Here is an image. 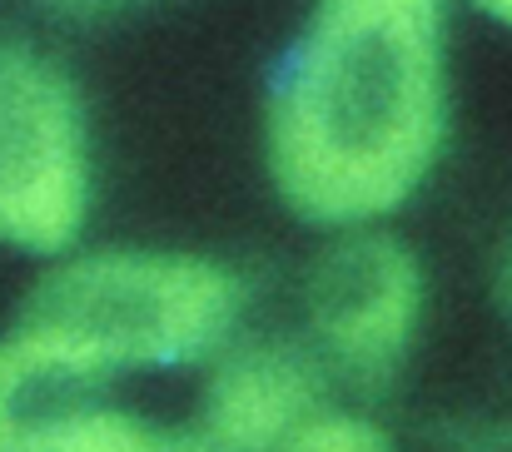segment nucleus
Returning <instances> with one entry per match:
<instances>
[{"label":"nucleus","mask_w":512,"mask_h":452,"mask_svg":"<svg viewBox=\"0 0 512 452\" xmlns=\"http://www.w3.org/2000/svg\"><path fill=\"white\" fill-rule=\"evenodd\" d=\"M5 452H224L204 433H160L155 423L120 408H55L25 418Z\"/></svg>","instance_id":"nucleus-6"},{"label":"nucleus","mask_w":512,"mask_h":452,"mask_svg":"<svg viewBox=\"0 0 512 452\" xmlns=\"http://www.w3.org/2000/svg\"><path fill=\"white\" fill-rule=\"evenodd\" d=\"M443 110V0H319L269 110L284 204L329 229H368L433 169Z\"/></svg>","instance_id":"nucleus-1"},{"label":"nucleus","mask_w":512,"mask_h":452,"mask_svg":"<svg viewBox=\"0 0 512 452\" xmlns=\"http://www.w3.org/2000/svg\"><path fill=\"white\" fill-rule=\"evenodd\" d=\"M90 214V140L75 85L30 45L0 40V244L65 254Z\"/></svg>","instance_id":"nucleus-3"},{"label":"nucleus","mask_w":512,"mask_h":452,"mask_svg":"<svg viewBox=\"0 0 512 452\" xmlns=\"http://www.w3.org/2000/svg\"><path fill=\"white\" fill-rule=\"evenodd\" d=\"M30 383H35V373L25 368V358L15 353V343H5V348H0V452L10 448L15 428L25 423L20 398H25V388H30Z\"/></svg>","instance_id":"nucleus-8"},{"label":"nucleus","mask_w":512,"mask_h":452,"mask_svg":"<svg viewBox=\"0 0 512 452\" xmlns=\"http://www.w3.org/2000/svg\"><path fill=\"white\" fill-rule=\"evenodd\" d=\"M50 5H60L70 15H105V10H120L125 0H50Z\"/></svg>","instance_id":"nucleus-9"},{"label":"nucleus","mask_w":512,"mask_h":452,"mask_svg":"<svg viewBox=\"0 0 512 452\" xmlns=\"http://www.w3.org/2000/svg\"><path fill=\"white\" fill-rule=\"evenodd\" d=\"M274 452H393V438L368 413L329 408L324 403L314 418H304Z\"/></svg>","instance_id":"nucleus-7"},{"label":"nucleus","mask_w":512,"mask_h":452,"mask_svg":"<svg viewBox=\"0 0 512 452\" xmlns=\"http://www.w3.org/2000/svg\"><path fill=\"white\" fill-rule=\"evenodd\" d=\"M324 363L294 343H229L214 358L199 433L224 452H274L324 408Z\"/></svg>","instance_id":"nucleus-5"},{"label":"nucleus","mask_w":512,"mask_h":452,"mask_svg":"<svg viewBox=\"0 0 512 452\" xmlns=\"http://www.w3.org/2000/svg\"><path fill=\"white\" fill-rule=\"evenodd\" d=\"M314 358L358 388L388 383L423 323V269L378 229H343L304 289Z\"/></svg>","instance_id":"nucleus-4"},{"label":"nucleus","mask_w":512,"mask_h":452,"mask_svg":"<svg viewBox=\"0 0 512 452\" xmlns=\"http://www.w3.org/2000/svg\"><path fill=\"white\" fill-rule=\"evenodd\" d=\"M478 5H483L488 15H498L503 25H512V0H478Z\"/></svg>","instance_id":"nucleus-10"},{"label":"nucleus","mask_w":512,"mask_h":452,"mask_svg":"<svg viewBox=\"0 0 512 452\" xmlns=\"http://www.w3.org/2000/svg\"><path fill=\"white\" fill-rule=\"evenodd\" d=\"M244 318V284L214 259L100 249L40 279L15 353L35 378L90 383L219 358Z\"/></svg>","instance_id":"nucleus-2"},{"label":"nucleus","mask_w":512,"mask_h":452,"mask_svg":"<svg viewBox=\"0 0 512 452\" xmlns=\"http://www.w3.org/2000/svg\"><path fill=\"white\" fill-rule=\"evenodd\" d=\"M503 299H508V308H512V244H508V254H503Z\"/></svg>","instance_id":"nucleus-11"}]
</instances>
